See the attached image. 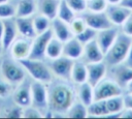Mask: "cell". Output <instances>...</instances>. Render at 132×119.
I'll list each match as a JSON object with an SVG mask.
<instances>
[{
	"label": "cell",
	"instance_id": "cell-43",
	"mask_svg": "<svg viewBox=\"0 0 132 119\" xmlns=\"http://www.w3.org/2000/svg\"><path fill=\"white\" fill-rule=\"evenodd\" d=\"M121 4L123 6H125L126 8H128L129 10L132 11V0H122Z\"/></svg>",
	"mask_w": 132,
	"mask_h": 119
},
{
	"label": "cell",
	"instance_id": "cell-14",
	"mask_svg": "<svg viewBox=\"0 0 132 119\" xmlns=\"http://www.w3.org/2000/svg\"><path fill=\"white\" fill-rule=\"evenodd\" d=\"M131 12H132L131 10L123 6L121 3L120 4H108L105 9V13L107 14L111 24L118 27H120L124 23V21L130 16Z\"/></svg>",
	"mask_w": 132,
	"mask_h": 119
},
{
	"label": "cell",
	"instance_id": "cell-44",
	"mask_svg": "<svg viewBox=\"0 0 132 119\" xmlns=\"http://www.w3.org/2000/svg\"><path fill=\"white\" fill-rule=\"evenodd\" d=\"M3 31H4V22L2 19H0V43L2 40V36H3Z\"/></svg>",
	"mask_w": 132,
	"mask_h": 119
},
{
	"label": "cell",
	"instance_id": "cell-33",
	"mask_svg": "<svg viewBox=\"0 0 132 119\" xmlns=\"http://www.w3.org/2000/svg\"><path fill=\"white\" fill-rule=\"evenodd\" d=\"M69 26H70V29L73 33V35H77L78 33H80L86 27H87V24L84 20V18L79 14L78 17L76 16L70 23H69Z\"/></svg>",
	"mask_w": 132,
	"mask_h": 119
},
{
	"label": "cell",
	"instance_id": "cell-8",
	"mask_svg": "<svg viewBox=\"0 0 132 119\" xmlns=\"http://www.w3.org/2000/svg\"><path fill=\"white\" fill-rule=\"evenodd\" d=\"M53 31L52 29L37 34L33 39H32V48H31V53L29 58L32 59H45V50L47 47L48 41L53 37Z\"/></svg>",
	"mask_w": 132,
	"mask_h": 119
},
{
	"label": "cell",
	"instance_id": "cell-15",
	"mask_svg": "<svg viewBox=\"0 0 132 119\" xmlns=\"http://www.w3.org/2000/svg\"><path fill=\"white\" fill-rule=\"evenodd\" d=\"M13 101L16 106L23 109L32 106L31 83H27L24 80L21 84L18 85V88L13 92Z\"/></svg>",
	"mask_w": 132,
	"mask_h": 119
},
{
	"label": "cell",
	"instance_id": "cell-16",
	"mask_svg": "<svg viewBox=\"0 0 132 119\" xmlns=\"http://www.w3.org/2000/svg\"><path fill=\"white\" fill-rule=\"evenodd\" d=\"M81 59L86 63H93L104 60V53L100 49L96 39L84 44V53Z\"/></svg>",
	"mask_w": 132,
	"mask_h": 119
},
{
	"label": "cell",
	"instance_id": "cell-6",
	"mask_svg": "<svg viewBox=\"0 0 132 119\" xmlns=\"http://www.w3.org/2000/svg\"><path fill=\"white\" fill-rule=\"evenodd\" d=\"M124 91L125 90L114 80L110 77H106L94 86V97L95 100L107 99L113 96L122 95Z\"/></svg>",
	"mask_w": 132,
	"mask_h": 119
},
{
	"label": "cell",
	"instance_id": "cell-39",
	"mask_svg": "<svg viewBox=\"0 0 132 119\" xmlns=\"http://www.w3.org/2000/svg\"><path fill=\"white\" fill-rule=\"evenodd\" d=\"M6 117L7 118H21V117H23V108L15 105L14 108H11L10 110L7 111Z\"/></svg>",
	"mask_w": 132,
	"mask_h": 119
},
{
	"label": "cell",
	"instance_id": "cell-20",
	"mask_svg": "<svg viewBox=\"0 0 132 119\" xmlns=\"http://www.w3.org/2000/svg\"><path fill=\"white\" fill-rule=\"evenodd\" d=\"M14 21L18 32L22 36L33 39L37 35L33 24V17H15Z\"/></svg>",
	"mask_w": 132,
	"mask_h": 119
},
{
	"label": "cell",
	"instance_id": "cell-28",
	"mask_svg": "<svg viewBox=\"0 0 132 119\" xmlns=\"http://www.w3.org/2000/svg\"><path fill=\"white\" fill-rule=\"evenodd\" d=\"M65 117L68 118H87L88 117V107L79 100H75L73 105L66 112Z\"/></svg>",
	"mask_w": 132,
	"mask_h": 119
},
{
	"label": "cell",
	"instance_id": "cell-38",
	"mask_svg": "<svg viewBox=\"0 0 132 119\" xmlns=\"http://www.w3.org/2000/svg\"><path fill=\"white\" fill-rule=\"evenodd\" d=\"M11 84L5 79L0 80V97H6L11 93Z\"/></svg>",
	"mask_w": 132,
	"mask_h": 119
},
{
	"label": "cell",
	"instance_id": "cell-36",
	"mask_svg": "<svg viewBox=\"0 0 132 119\" xmlns=\"http://www.w3.org/2000/svg\"><path fill=\"white\" fill-rule=\"evenodd\" d=\"M23 117H26V118H41V117H43V115L35 107L29 106V107L23 109Z\"/></svg>",
	"mask_w": 132,
	"mask_h": 119
},
{
	"label": "cell",
	"instance_id": "cell-21",
	"mask_svg": "<svg viewBox=\"0 0 132 119\" xmlns=\"http://www.w3.org/2000/svg\"><path fill=\"white\" fill-rule=\"evenodd\" d=\"M88 80V69H87V63L82 59L75 60L72 66L70 81L74 85H78L81 83L87 82Z\"/></svg>",
	"mask_w": 132,
	"mask_h": 119
},
{
	"label": "cell",
	"instance_id": "cell-29",
	"mask_svg": "<svg viewBox=\"0 0 132 119\" xmlns=\"http://www.w3.org/2000/svg\"><path fill=\"white\" fill-rule=\"evenodd\" d=\"M33 24H34V28L37 34L43 33L47 30L51 29V24H52V20H50L47 17L41 14V13H37L33 16Z\"/></svg>",
	"mask_w": 132,
	"mask_h": 119
},
{
	"label": "cell",
	"instance_id": "cell-25",
	"mask_svg": "<svg viewBox=\"0 0 132 119\" xmlns=\"http://www.w3.org/2000/svg\"><path fill=\"white\" fill-rule=\"evenodd\" d=\"M105 102L108 111V116L106 118H120V114L124 109L123 94L107 98L105 99Z\"/></svg>",
	"mask_w": 132,
	"mask_h": 119
},
{
	"label": "cell",
	"instance_id": "cell-35",
	"mask_svg": "<svg viewBox=\"0 0 132 119\" xmlns=\"http://www.w3.org/2000/svg\"><path fill=\"white\" fill-rule=\"evenodd\" d=\"M15 17V7L8 2L0 3V19H10Z\"/></svg>",
	"mask_w": 132,
	"mask_h": 119
},
{
	"label": "cell",
	"instance_id": "cell-4",
	"mask_svg": "<svg viewBox=\"0 0 132 119\" xmlns=\"http://www.w3.org/2000/svg\"><path fill=\"white\" fill-rule=\"evenodd\" d=\"M31 95H32V106L38 109L43 117L48 115V91L47 84L33 81L31 82Z\"/></svg>",
	"mask_w": 132,
	"mask_h": 119
},
{
	"label": "cell",
	"instance_id": "cell-5",
	"mask_svg": "<svg viewBox=\"0 0 132 119\" xmlns=\"http://www.w3.org/2000/svg\"><path fill=\"white\" fill-rule=\"evenodd\" d=\"M1 73L3 78L11 85L21 84L26 78V70L20 61L13 59H5L1 64Z\"/></svg>",
	"mask_w": 132,
	"mask_h": 119
},
{
	"label": "cell",
	"instance_id": "cell-19",
	"mask_svg": "<svg viewBox=\"0 0 132 119\" xmlns=\"http://www.w3.org/2000/svg\"><path fill=\"white\" fill-rule=\"evenodd\" d=\"M3 22H4V31H3V36H2V40H1V46H2L3 50L6 51L10 48L11 43L16 38V34L19 32H18L15 21L13 18L5 19V20H3Z\"/></svg>",
	"mask_w": 132,
	"mask_h": 119
},
{
	"label": "cell",
	"instance_id": "cell-12",
	"mask_svg": "<svg viewBox=\"0 0 132 119\" xmlns=\"http://www.w3.org/2000/svg\"><path fill=\"white\" fill-rule=\"evenodd\" d=\"M87 69H88L87 82L90 83L92 86L98 84L100 81L106 78L108 73V65L105 63L104 60L99 62L87 63Z\"/></svg>",
	"mask_w": 132,
	"mask_h": 119
},
{
	"label": "cell",
	"instance_id": "cell-26",
	"mask_svg": "<svg viewBox=\"0 0 132 119\" xmlns=\"http://www.w3.org/2000/svg\"><path fill=\"white\" fill-rule=\"evenodd\" d=\"M63 55V42L53 36L47 43L45 50V59L53 60Z\"/></svg>",
	"mask_w": 132,
	"mask_h": 119
},
{
	"label": "cell",
	"instance_id": "cell-45",
	"mask_svg": "<svg viewBox=\"0 0 132 119\" xmlns=\"http://www.w3.org/2000/svg\"><path fill=\"white\" fill-rule=\"evenodd\" d=\"M108 4H120L122 0H106Z\"/></svg>",
	"mask_w": 132,
	"mask_h": 119
},
{
	"label": "cell",
	"instance_id": "cell-40",
	"mask_svg": "<svg viewBox=\"0 0 132 119\" xmlns=\"http://www.w3.org/2000/svg\"><path fill=\"white\" fill-rule=\"evenodd\" d=\"M123 101H124V108L132 109V92L125 90L123 93Z\"/></svg>",
	"mask_w": 132,
	"mask_h": 119
},
{
	"label": "cell",
	"instance_id": "cell-48",
	"mask_svg": "<svg viewBox=\"0 0 132 119\" xmlns=\"http://www.w3.org/2000/svg\"><path fill=\"white\" fill-rule=\"evenodd\" d=\"M2 50H3V48H2V46H1V43H0V55H1V53H2Z\"/></svg>",
	"mask_w": 132,
	"mask_h": 119
},
{
	"label": "cell",
	"instance_id": "cell-1",
	"mask_svg": "<svg viewBox=\"0 0 132 119\" xmlns=\"http://www.w3.org/2000/svg\"><path fill=\"white\" fill-rule=\"evenodd\" d=\"M48 115L47 117H65L68 109L76 100L75 85L71 81L54 78L47 84Z\"/></svg>",
	"mask_w": 132,
	"mask_h": 119
},
{
	"label": "cell",
	"instance_id": "cell-23",
	"mask_svg": "<svg viewBox=\"0 0 132 119\" xmlns=\"http://www.w3.org/2000/svg\"><path fill=\"white\" fill-rule=\"evenodd\" d=\"M37 11L50 20L57 18L60 0H37Z\"/></svg>",
	"mask_w": 132,
	"mask_h": 119
},
{
	"label": "cell",
	"instance_id": "cell-18",
	"mask_svg": "<svg viewBox=\"0 0 132 119\" xmlns=\"http://www.w3.org/2000/svg\"><path fill=\"white\" fill-rule=\"evenodd\" d=\"M82 53L84 44L75 36L63 42V56H66L72 60H78L81 59Z\"/></svg>",
	"mask_w": 132,
	"mask_h": 119
},
{
	"label": "cell",
	"instance_id": "cell-41",
	"mask_svg": "<svg viewBox=\"0 0 132 119\" xmlns=\"http://www.w3.org/2000/svg\"><path fill=\"white\" fill-rule=\"evenodd\" d=\"M124 63L129 65L130 67H132V42H131V46L129 48V51H128V54L126 56V59H125Z\"/></svg>",
	"mask_w": 132,
	"mask_h": 119
},
{
	"label": "cell",
	"instance_id": "cell-42",
	"mask_svg": "<svg viewBox=\"0 0 132 119\" xmlns=\"http://www.w3.org/2000/svg\"><path fill=\"white\" fill-rule=\"evenodd\" d=\"M120 118H132V109L124 108L120 114Z\"/></svg>",
	"mask_w": 132,
	"mask_h": 119
},
{
	"label": "cell",
	"instance_id": "cell-47",
	"mask_svg": "<svg viewBox=\"0 0 132 119\" xmlns=\"http://www.w3.org/2000/svg\"><path fill=\"white\" fill-rule=\"evenodd\" d=\"M8 2V0H0V3H6Z\"/></svg>",
	"mask_w": 132,
	"mask_h": 119
},
{
	"label": "cell",
	"instance_id": "cell-24",
	"mask_svg": "<svg viewBox=\"0 0 132 119\" xmlns=\"http://www.w3.org/2000/svg\"><path fill=\"white\" fill-rule=\"evenodd\" d=\"M37 11L35 0H19L15 6V17H33Z\"/></svg>",
	"mask_w": 132,
	"mask_h": 119
},
{
	"label": "cell",
	"instance_id": "cell-2",
	"mask_svg": "<svg viewBox=\"0 0 132 119\" xmlns=\"http://www.w3.org/2000/svg\"><path fill=\"white\" fill-rule=\"evenodd\" d=\"M131 42H132V37L120 31L114 42L104 55V61L108 65V67L123 63L125 61Z\"/></svg>",
	"mask_w": 132,
	"mask_h": 119
},
{
	"label": "cell",
	"instance_id": "cell-9",
	"mask_svg": "<svg viewBox=\"0 0 132 119\" xmlns=\"http://www.w3.org/2000/svg\"><path fill=\"white\" fill-rule=\"evenodd\" d=\"M108 73H109V77L112 80H114L124 90L126 89L128 84L132 81V67L125 64L124 62L109 66Z\"/></svg>",
	"mask_w": 132,
	"mask_h": 119
},
{
	"label": "cell",
	"instance_id": "cell-7",
	"mask_svg": "<svg viewBox=\"0 0 132 119\" xmlns=\"http://www.w3.org/2000/svg\"><path fill=\"white\" fill-rule=\"evenodd\" d=\"M75 60H72L66 56H60L56 59L48 60V66L55 78L70 81L72 66Z\"/></svg>",
	"mask_w": 132,
	"mask_h": 119
},
{
	"label": "cell",
	"instance_id": "cell-34",
	"mask_svg": "<svg viewBox=\"0 0 132 119\" xmlns=\"http://www.w3.org/2000/svg\"><path fill=\"white\" fill-rule=\"evenodd\" d=\"M65 1L76 14H80L87 10V0H65Z\"/></svg>",
	"mask_w": 132,
	"mask_h": 119
},
{
	"label": "cell",
	"instance_id": "cell-37",
	"mask_svg": "<svg viewBox=\"0 0 132 119\" xmlns=\"http://www.w3.org/2000/svg\"><path fill=\"white\" fill-rule=\"evenodd\" d=\"M120 31L123 32L124 34L132 37V12L130 16L124 21V23L120 26Z\"/></svg>",
	"mask_w": 132,
	"mask_h": 119
},
{
	"label": "cell",
	"instance_id": "cell-3",
	"mask_svg": "<svg viewBox=\"0 0 132 119\" xmlns=\"http://www.w3.org/2000/svg\"><path fill=\"white\" fill-rule=\"evenodd\" d=\"M20 63L25 68L26 72L29 73L30 77L35 81L48 84L55 78L48 66V63H46L44 60L26 58L20 60Z\"/></svg>",
	"mask_w": 132,
	"mask_h": 119
},
{
	"label": "cell",
	"instance_id": "cell-27",
	"mask_svg": "<svg viewBox=\"0 0 132 119\" xmlns=\"http://www.w3.org/2000/svg\"><path fill=\"white\" fill-rule=\"evenodd\" d=\"M108 111L106 107L105 99L94 100L91 105L88 106V117H107Z\"/></svg>",
	"mask_w": 132,
	"mask_h": 119
},
{
	"label": "cell",
	"instance_id": "cell-32",
	"mask_svg": "<svg viewBox=\"0 0 132 119\" xmlns=\"http://www.w3.org/2000/svg\"><path fill=\"white\" fill-rule=\"evenodd\" d=\"M108 3L106 0H87V10L101 12L105 11Z\"/></svg>",
	"mask_w": 132,
	"mask_h": 119
},
{
	"label": "cell",
	"instance_id": "cell-17",
	"mask_svg": "<svg viewBox=\"0 0 132 119\" xmlns=\"http://www.w3.org/2000/svg\"><path fill=\"white\" fill-rule=\"evenodd\" d=\"M51 29L53 31V35L62 42H65L74 36L70 29L69 24L60 20L59 18H55L54 20H52Z\"/></svg>",
	"mask_w": 132,
	"mask_h": 119
},
{
	"label": "cell",
	"instance_id": "cell-30",
	"mask_svg": "<svg viewBox=\"0 0 132 119\" xmlns=\"http://www.w3.org/2000/svg\"><path fill=\"white\" fill-rule=\"evenodd\" d=\"M77 14L68 6V4L66 3L65 0H60V4H59V8H58V13H57V18H59L60 20L66 22V23H70Z\"/></svg>",
	"mask_w": 132,
	"mask_h": 119
},
{
	"label": "cell",
	"instance_id": "cell-31",
	"mask_svg": "<svg viewBox=\"0 0 132 119\" xmlns=\"http://www.w3.org/2000/svg\"><path fill=\"white\" fill-rule=\"evenodd\" d=\"M97 30L87 26L80 33H78L77 35H75V37L82 43V44H86L94 39H96V36H97Z\"/></svg>",
	"mask_w": 132,
	"mask_h": 119
},
{
	"label": "cell",
	"instance_id": "cell-22",
	"mask_svg": "<svg viewBox=\"0 0 132 119\" xmlns=\"http://www.w3.org/2000/svg\"><path fill=\"white\" fill-rule=\"evenodd\" d=\"M75 91H76V99L81 101L87 107L89 105H91L95 100V97H94V86H92L88 82L75 85Z\"/></svg>",
	"mask_w": 132,
	"mask_h": 119
},
{
	"label": "cell",
	"instance_id": "cell-10",
	"mask_svg": "<svg viewBox=\"0 0 132 119\" xmlns=\"http://www.w3.org/2000/svg\"><path fill=\"white\" fill-rule=\"evenodd\" d=\"M80 16L84 18L87 26H89L97 31H100V30H103V29L113 26L111 24V22L109 21L107 14L105 13V11L95 12V11L86 10L85 12L80 13Z\"/></svg>",
	"mask_w": 132,
	"mask_h": 119
},
{
	"label": "cell",
	"instance_id": "cell-11",
	"mask_svg": "<svg viewBox=\"0 0 132 119\" xmlns=\"http://www.w3.org/2000/svg\"><path fill=\"white\" fill-rule=\"evenodd\" d=\"M32 48V39L22 36L21 38H15L10 46L11 57L18 61L29 58Z\"/></svg>",
	"mask_w": 132,
	"mask_h": 119
},
{
	"label": "cell",
	"instance_id": "cell-46",
	"mask_svg": "<svg viewBox=\"0 0 132 119\" xmlns=\"http://www.w3.org/2000/svg\"><path fill=\"white\" fill-rule=\"evenodd\" d=\"M126 91H129V92H132V81L128 84V86L126 87V89H125Z\"/></svg>",
	"mask_w": 132,
	"mask_h": 119
},
{
	"label": "cell",
	"instance_id": "cell-13",
	"mask_svg": "<svg viewBox=\"0 0 132 119\" xmlns=\"http://www.w3.org/2000/svg\"><path fill=\"white\" fill-rule=\"evenodd\" d=\"M119 33H120V27L118 26H111L97 32L96 41L99 44L100 49L103 51L104 55L108 51V49L112 46Z\"/></svg>",
	"mask_w": 132,
	"mask_h": 119
}]
</instances>
